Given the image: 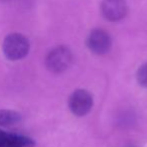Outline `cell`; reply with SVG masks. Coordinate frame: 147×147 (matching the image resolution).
I'll return each mask as SVG.
<instances>
[{
    "label": "cell",
    "mask_w": 147,
    "mask_h": 147,
    "mask_svg": "<svg viewBox=\"0 0 147 147\" xmlns=\"http://www.w3.org/2000/svg\"><path fill=\"white\" fill-rule=\"evenodd\" d=\"M29 41L21 33L13 32L3 40V53L9 61H19L27 55L29 51Z\"/></svg>",
    "instance_id": "1"
},
{
    "label": "cell",
    "mask_w": 147,
    "mask_h": 147,
    "mask_svg": "<svg viewBox=\"0 0 147 147\" xmlns=\"http://www.w3.org/2000/svg\"><path fill=\"white\" fill-rule=\"evenodd\" d=\"M71 53L65 47H57L47 57V67L53 73H61L67 69L71 63Z\"/></svg>",
    "instance_id": "2"
},
{
    "label": "cell",
    "mask_w": 147,
    "mask_h": 147,
    "mask_svg": "<svg viewBox=\"0 0 147 147\" xmlns=\"http://www.w3.org/2000/svg\"><path fill=\"white\" fill-rule=\"evenodd\" d=\"M69 107L76 116H85L93 107V98L86 90H77L69 100Z\"/></svg>",
    "instance_id": "3"
},
{
    "label": "cell",
    "mask_w": 147,
    "mask_h": 147,
    "mask_svg": "<svg viewBox=\"0 0 147 147\" xmlns=\"http://www.w3.org/2000/svg\"><path fill=\"white\" fill-rule=\"evenodd\" d=\"M87 45L92 53L96 55H104L110 51V35L102 29H95L89 34Z\"/></svg>",
    "instance_id": "4"
},
{
    "label": "cell",
    "mask_w": 147,
    "mask_h": 147,
    "mask_svg": "<svg viewBox=\"0 0 147 147\" xmlns=\"http://www.w3.org/2000/svg\"><path fill=\"white\" fill-rule=\"evenodd\" d=\"M102 14L109 21H119L124 18L127 13L125 0H104L101 6Z\"/></svg>",
    "instance_id": "5"
},
{
    "label": "cell",
    "mask_w": 147,
    "mask_h": 147,
    "mask_svg": "<svg viewBox=\"0 0 147 147\" xmlns=\"http://www.w3.org/2000/svg\"><path fill=\"white\" fill-rule=\"evenodd\" d=\"M34 141L28 137L16 134H8L0 144V147H33Z\"/></svg>",
    "instance_id": "6"
},
{
    "label": "cell",
    "mask_w": 147,
    "mask_h": 147,
    "mask_svg": "<svg viewBox=\"0 0 147 147\" xmlns=\"http://www.w3.org/2000/svg\"><path fill=\"white\" fill-rule=\"evenodd\" d=\"M21 115L13 110H0V126H12L20 122Z\"/></svg>",
    "instance_id": "7"
},
{
    "label": "cell",
    "mask_w": 147,
    "mask_h": 147,
    "mask_svg": "<svg viewBox=\"0 0 147 147\" xmlns=\"http://www.w3.org/2000/svg\"><path fill=\"white\" fill-rule=\"evenodd\" d=\"M137 81L139 85L147 88V63L142 65L137 71Z\"/></svg>",
    "instance_id": "8"
},
{
    "label": "cell",
    "mask_w": 147,
    "mask_h": 147,
    "mask_svg": "<svg viewBox=\"0 0 147 147\" xmlns=\"http://www.w3.org/2000/svg\"><path fill=\"white\" fill-rule=\"evenodd\" d=\"M7 133H5L4 131H2L1 129H0V144L3 142V140L5 139V137H6Z\"/></svg>",
    "instance_id": "9"
}]
</instances>
